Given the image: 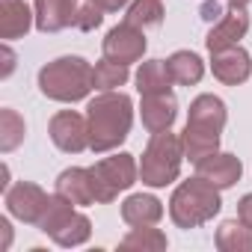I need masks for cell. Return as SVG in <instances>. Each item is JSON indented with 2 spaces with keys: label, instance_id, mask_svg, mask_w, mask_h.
<instances>
[{
  "label": "cell",
  "instance_id": "6da1fadb",
  "mask_svg": "<svg viewBox=\"0 0 252 252\" xmlns=\"http://www.w3.org/2000/svg\"><path fill=\"white\" fill-rule=\"evenodd\" d=\"M89 122V149L95 155L119 149L131 134L134 125V101L125 92H101L86 104Z\"/></svg>",
  "mask_w": 252,
  "mask_h": 252
},
{
  "label": "cell",
  "instance_id": "7a4b0ae2",
  "mask_svg": "<svg viewBox=\"0 0 252 252\" xmlns=\"http://www.w3.org/2000/svg\"><path fill=\"white\" fill-rule=\"evenodd\" d=\"M39 89L45 98L60 101V104H74L83 101L95 83H92V65L83 57H60L39 71Z\"/></svg>",
  "mask_w": 252,
  "mask_h": 252
},
{
  "label": "cell",
  "instance_id": "3957f363",
  "mask_svg": "<svg viewBox=\"0 0 252 252\" xmlns=\"http://www.w3.org/2000/svg\"><path fill=\"white\" fill-rule=\"evenodd\" d=\"M220 208H222L220 187H214L211 181L196 175L175 187V193L169 199V220L178 228H199L208 220H214L220 214Z\"/></svg>",
  "mask_w": 252,
  "mask_h": 252
},
{
  "label": "cell",
  "instance_id": "277c9868",
  "mask_svg": "<svg viewBox=\"0 0 252 252\" xmlns=\"http://www.w3.org/2000/svg\"><path fill=\"white\" fill-rule=\"evenodd\" d=\"M181 163H184V146H181V134L160 131L152 134L143 158H140V178L146 187H166L172 181H178L181 175Z\"/></svg>",
  "mask_w": 252,
  "mask_h": 252
},
{
  "label": "cell",
  "instance_id": "5b68a950",
  "mask_svg": "<svg viewBox=\"0 0 252 252\" xmlns=\"http://www.w3.org/2000/svg\"><path fill=\"white\" fill-rule=\"evenodd\" d=\"M92 172V187H95V199L101 205L113 202L122 190H131L140 178V166L134 160V155L128 152H119L113 158H104L98 160L95 166H89Z\"/></svg>",
  "mask_w": 252,
  "mask_h": 252
},
{
  "label": "cell",
  "instance_id": "8992f818",
  "mask_svg": "<svg viewBox=\"0 0 252 252\" xmlns=\"http://www.w3.org/2000/svg\"><path fill=\"white\" fill-rule=\"evenodd\" d=\"M146 48H149V42H146L143 27H137V24H131V21L116 24V27L104 36V42H101L104 57L113 60V63H122V65L140 63L143 54H146Z\"/></svg>",
  "mask_w": 252,
  "mask_h": 252
},
{
  "label": "cell",
  "instance_id": "52a82bcc",
  "mask_svg": "<svg viewBox=\"0 0 252 252\" xmlns=\"http://www.w3.org/2000/svg\"><path fill=\"white\" fill-rule=\"evenodd\" d=\"M3 202H6V211H9L15 220H21V222H27V225H39V220H42L45 211H48L51 196H48L39 184H33V181H18V184H12V187L3 193Z\"/></svg>",
  "mask_w": 252,
  "mask_h": 252
},
{
  "label": "cell",
  "instance_id": "ba28073f",
  "mask_svg": "<svg viewBox=\"0 0 252 252\" xmlns=\"http://www.w3.org/2000/svg\"><path fill=\"white\" fill-rule=\"evenodd\" d=\"M48 134L65 155H80L83 149H89V122L74 110H60L48 125Z\"/></svg>",
  "mask_w": 252,
  "mask_h": 252
},
{
  "label": "cell",
  "instance_id": "9c48e42d",
  "mask_svg": "<svg viewBox=\"0 0 252 252\" xmlns=\"http://www.w3.org/2000/svg\"><path fill=\"white\" fill-rule=\"evenodd\" d=\"M246 30H249V15H246V9L231 6V9H228L220 21H214V27L208 30L205 48H208L211 54L225 51V48H234V45H240V39L246 36Z\"/></svg>",
  "mask_w": 252,
  "mask_h": 252
},
{
  "label": "cell",
  "instance_id": "30bf717a",
  "mask_svg": "<svg viewBox=\"0 0 252 252\" xmlns=\"http://www.w3.org/2000/svg\"><path fill=\"white\" fill-rule=\"evenodd\" d=\"M77 9L80 0H36V30L39 33H60L65 27L77 24Z\"/></svg>",
  "mask_w": 252,
  "mask_h": 252
},
{
  "label": "cell",
  "instance_id": "8fae6325",
  "mask_svg": "<svg viewBox=\"0 0 252 252\" xmlns=\"http://www.w3.org/2000/svg\"><path fill=\"white\" fill-rule=\"evenodd\" d=\"M211 71L220 83L225 86H237V83H246L249 74H252V60L249 54L234 45V48H225V51H217L211 54Z\"/></svg>",
  "mask_w": 252,
  "mask_h": 252
},
{
  "label": "cell",
  "instance_id": "7c38bea8",
  "mask_svg": "<svg viewBox=\"0 0 252 252\" xmlns=\"http://www.w3.org/2000/svg\"><path fill=\"white\" fill-rule=\"evenodd\" d=\"M196 175H202L205 181H211L220 190H228L240 181L243 163H240V158H234L228 152H214V155H208L196 163Z\"/></svg>",
  "mask_w": 252,
  "mask_h": 252
},
{
  "label": "cell",
  "instance_id": "4fadbf2b",
  "mask_svg": "<svg viewBox=\"0 0 252 252\" xmlns=\"http://www.w3.org/2000/svg\"><path fill=\"white\" fill-rule=\"evenodd\" d=\"M140 116H143V125L149 134H160V131H169L175 119H178V101L172 92H158V95H143V104H140Z\"/></svg>",
  "mask_w": 252,
  "mask_h": 252
},
{
  "label": "cell",
  "instance_id": "5bb4252c",
  "mask_svg": "<svg viewBox=\"0 0 252 252\" xmlns=\"http://www.w3.org/2000/svg\"><path fill=\"white\" fill-rule=\"evenodd\" d=\"M228 122V110H225V101L205 92L199 98H193L190 104V113H187V125L190 128H199V131H211V134H222Z\"/></svg>",
  "mask_w": 252,
  "mask_h": 252
},
{
  "label": "cell",
  "instance_id": "9a60e30c",
  "mask_svg": "<svg viewBox=\"0 0 252 252\" xmlns=\"http://www.w3.org/2000/svg\"><path fill=\"white\" fill-rule=\"evenodd\" d=\"M57 193L65 196L71 205H95V187H92V172L83 169V166H71V169H63L60 178H57Z\"/></svg>",
  "mask_w": 252,
  "mask_h": 252
},
{
  "label": "cell",
  "instance_id": "2e32d148",
  "mask_svg": "<svg viewBox=\"0 0 252 252\" xmlns=\"http://www.w3.org/2000/svg\"><path fill=\"white\" fill-rule=\"evenodd\" d=\"M33 24H36V12H30L24 0H3L0 3V39L3 42H15L27 36Z\"/></svg>",
  "mask_w": 252,
  "mask_h": 252
},
{
  "label": "cell",
  "instance_id": "e0dca14e",
  "mask_svg": "<svg viewBox=\"0 0 252 252\" xmlns=\"http://www.w3.org/2000/svg\"><path fill=\"white\" fill-rule=\"evenodd\" d=\"M122 220L128 225H158L163 220V202L152 193H131L122 202Z\"/></svg>",
  "mask_w": 252,
  "mask_h": 252
},
{
  "label": "cell",
  "instance_id": "ac0fdd59",
  "mask_svg": "<svg viewBox=\"0 0 252 252\" xmlns=\"http://www.w3.org/2000/svg\"><path fill=\"white\" fill-rule=\"evenodd\" d=\"M172 74L166 60H146L137 68V89L140 95H158V92H172Z\"/></svg>",
  "mask_w": 252,
  "mask_h": 252
},
{
  "label": "cell",
  "instance_id": "d6986e66",
  "mask_svg": "<svg viewBox=\"0 0 252 252\" xmlns=\"http://www.w3.org/2000/svg\"><path fill=\"white\" fill-rule=\"evenodd\" d=\"M166 65H169V74H172V80L178 86H196L205 77V63L193 51H175L166 60Z\"/></svg>",
  "mask_w": 252,
  "mask_h": 252
},
{
  "label": "cell",
  "instance_id": "ffe728a7",
  "mask_svg": "<svg viewBox=\"0 0 252 252\" xmlns=\"http://www.w3.org/2000/svg\"><path fill=\"white\" fill-rule=\"evenodd\" d=\"M166 234L155 225H134L128 234L119 240V249L125 252H163L166 249Z\"/></svg>",
  "mask_w": 252,
  "mask_h": 252
},
{
  "label": "cell",
  "instance_id": "44dd1931",
  "mask_svg": "<svg viewBox=\"0 0 252 252\" xmlns=\"http://www.w3.org/2000/svg\"><path fill=\"white\" fill-rule=\"evenodd\" d=\"M217 249L220 252H252V228L240 220H225L217 228Z\"/></svg>",
  "mask_w": 252,
  "mask_h": 252
},
{
  "label": "cell",
  "instance_id": "7402d4cb",
  "mask_svg": "<svg viewBox=\"0 0 252 252\" xmlns=\"http://www.w3.org/2000/svg\"><path fill=\"white\" fill-rule=\"evenodd\" d=\"M128 77H131L128 65L113 63V60H107V57L92 65V83H95V89H101V92H113V89L125 86V83H128Z\"/></svg>",
  "mask_w": 252,
  "mask_h": 252
},
{
  "label": "cell",
  "instance_id": "603a6c76",
  "mask_svg": "<svg viewBox=\"0 0 252 252\" xmlns=\"http://www.w3.org/2000/svg\"><path fill=\"white\" fill-rule=\"evenodd\" d=\"M163 15H166V9H163L160 0H131L128 12H125V21H131V24L146 30V27H160Z\"/></svg>",
  "mask_w": 252,
  "mask_h": 252
},
{
  "label": "cell",
  "instance_id": "cb8c5ba5",
  "mask_svg": "<svg viewBox=\"0 0 252 252\" xmlns=\"http://www.w3.org/2000/svg\"><path fill=\"white\" fill-rule=\"evenodd\" d=\"M74 217V205L65 199V196H60V193H54L51 196V202H48V211H45V217L39 220V228L48 234V237H54L68 220Z\"/></svg>",
  "mask_w": 252,
  "mask_h": 252
},
{
  "label": "cell",
  "instance_id": "d4e9b609",
  "mask_svg": "<svg viewBox=\"0 0 252 252\" xmlns=\"http://www.w3.org/2000/svg\"><path fill=\"white\" fill-rule=\"evenodd\" d=\"M24 119L12 110V107H3L0 110V152L9 155L12 149H18V143L24 140Z\"/></svg>",
  "mask_w": 252,
  "mask_h": 252
},
{
  "label": "cell",
  "instance_id": "484cf974",
  "mask_svg": "<svg viewBox=\"0 0 252 252\" xmlns=\"http://www.w3.org/2000/svg\"><path fill=\"white\" fill-rule=\"evenodd\" d=\"M89 234H92V222H89V217L86 214H80V211H74V217L54 234V243L57 246H65V249H71V246H80V243H86L89 240Z\"/></svg>",
  "mask_w": 252,
  "mask_h": 252
},
{
  "label": "cell",
  "instance_id": "4316f807",
  "mask_svg": "<svg viewBox=\"0 0 252 252\" xmlns=\"http://www.w3.org/2000/svg\"><path fill=\"white\" fill-rule=\"evenodd\" d=\"M104 21V9L95 3V0H80V9H77V30H95Z\"/></svg>",
  "mask_w": 252,
  "mask_h": 252
},
{
  "label": "cell",
  "instance_id": "83f0119b",
  "mask_svg": "<svg viewBox=\"0 0 252 252\" xmlns=\"http://www.w3.org/2000/svg\"><path fill=\"white\" fill-rule=\"evenodd\" d=\"M237 220L252 228V193H246V196L237 202Z\"/></svg>",
  "mask_w": 252,
  "mask_h": 252
},
{
  "label": "cell",
  "instance_id": "f1b7e54d",
  "mask_svg": "<svg viewBox=\"0 0 252 252\" xmlns=\"http://www.w3.org/2000/svg\"><path fill=\"white\" fill-rule=\"evenodd\" d=\"M199 12H202V18H205V21H211V24H214V21H220V18L225 15V12H222V6L217 3V0H205Z\"/></svg>",
  "mask_w": 252,
  "mask_h": 252
},
{
  "label": "cell",
  "instance_id": "f546056e",
  "mask_svg": "<svg viewBox=\"0 0 252 252\" xmlns=\"http://www.w3.org/2000/svg\"><path fill=\"white\" fill-rule=\"evenodd\" d=\"M12 68H15V54H12V48H9V42H6V45H3V71H0V77H9Z\"/></svg>",
  "mask_w": 252,
  "mask_h": 252
},
{
  "label": "cell",
  "instance_id": "4dcf8cb0",
  "mask_svg": "<svg viewBox=\"0 0 252 252\" xmlns=\"http://www.w3.org/2000/svg\"><path fill=\"white\" fill-rule=\"evenodd\" d=\"M95 3L104 9V12H119V9H125L131 3V0H95Z\"/></svg>",
  "mask_w": 252,
  "mask_h": 252
},
{
  "label": "cell",
  "instance_id": "1f68e13d",
  "mask_svg": "<svg viewBox=\"0 0 252 252\" xmlns=\"http://www.w3.org/2000/svg\"><path fill=\"white\" fill-rule=\"evenodd\" d=\"M0 234H3V249H9V243H12V228H9V220H6V217H0Z\"/></svg>",
  "mask_w": 252,
  "mask_h": 252
},
{
  "label": "cell",
  "instance_id": "d6a6232c",
  "mask_svg": "<svg viewBox=\"0 0 252 252\" xmlns=\"http://www.w3.org/2000/svg\"><path fill=\"white\" fill-rule=\"evenodd\" d=\"M225 3H228V6H237V9H246L249 0H225Z\"/></svg>",
  "mask_w": 252,
  "mask_h": 252
}]
</instances>
